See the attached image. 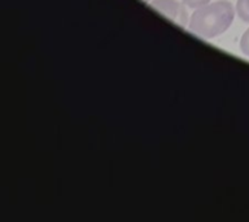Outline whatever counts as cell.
<instances>
[{
    "instance_id": "obj_1",
    "label": "cell",
    "mask_w": 249,
    "mask_h": 222,
    "mask_svg": "<svg viewBox=\"0 0 249 222\" xmlns=\"http://www.w3.org/2000/svg\"><path fill=\"white\" fill-rule=\"evenodd\" d=\"M235 9L227 0L200 7L191 16L188 29L194 34L205 39H213L223 34L233 21Z\"/></svg>"
},
{
    "instance_id": "obj_2",
    "label": "cell",
    "mask_w": 249,
    "mask_h": 222,
    "mask_svg": "<svg viewBox=\"0 0 249 222\" xmlns=\"http://www.w3.org/2000/svg\"><path fill=\"white\" fill-rule=\"evenodd\" d=\"M151 5L179 26L184 27L187 25L186 8L178 0H153Z\"/></svg>"
},
{
    "instance_id": "obj_3",
    "label": "cell",
    "mask_w": 249,
    "mask_h": 222,
    "mask_svg": "<svg viewBox=\"0 0 249 222\" xmlns=\"http://www.w3.org/2000/svg\"><path fill=\"white\" fill-rule=\"evenodd\" d=\"M236 12L240 19L249 23V0H237Z\"/></svg>"
},
{
    "instance_id": "obj_4",
    "label": "cell",
    "mask_w": 249,
    "mask_h": 222,
    "mask_svg": "<svg viewBox=\"0 0 249 222\" xmlns=\"http://www.w3.org/2000/svg\"><path fill=\"white\" fill-rule=\"evenodd\" d=\"M240 50L241 52L249 57V29L245 31L240 39Z\"/></svg>"
},
{
    "instance_id": "obj_5",
    "label": "cell",
    "mask_w": 249,
    "mask_h": 222,
    "mask_svg": "<svg viewBox=\"0 0 249 222\" xmlns=\"http://www.w3.org/2000/svg\"><path fill=\"white\" fill-rule=\"evenodd\" d=\"M210 0H183V3L186 4L187 7L190 8H200L204 7L206 4L209 3Z\"/></svg>"
},
{
    "instance_id": "obj_6",
    "label": "cell",
    "mask_w": 249,
    "mask_h": 222,
    "mask_svg": "<svg viewBox=\"0 0 249 222\" xmlns=\"http://www.w3.org/2000/svg\"><path fill=\"white\" fill-rule=\"evenodd\" d=\"M144 1H149V0H144Z\"/></svg>"
}]
</instances>
